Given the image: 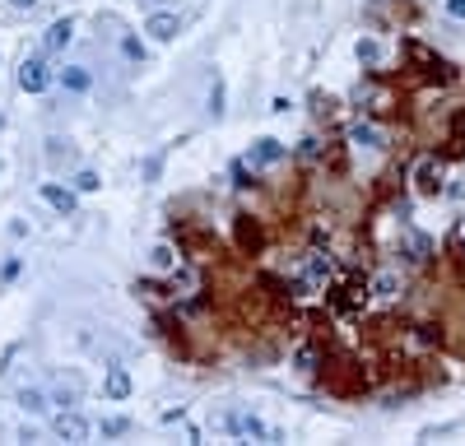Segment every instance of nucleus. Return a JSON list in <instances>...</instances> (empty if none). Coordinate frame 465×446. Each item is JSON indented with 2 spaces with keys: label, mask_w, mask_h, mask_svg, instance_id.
I'll return each instance as SVG.
<instances>
[{
  "label": "nucleus",
  "mask_w": 465,
  "mask_h": 446,
  "mask_svg": "<svg viewBox=\"0 0 465 446\" xmlns=\"http://www.w3.org/2000/svg\"><path fill=\"white\" fill-rule=\"evenodd\" d=\"M219 428L223 433H232V437H256V442H279V433L275 428H266L256 414H247V409H228L219 418Z\"/></svg>",
  "instance_id": "f257e3e1"
},
{
  "label": "nucleus",
  "mask_w": 465,
  "mask_h": 446,
  "mask_svg": "<svg viewBox=\"0 0 465 446\" xmlns=\"http://www.w3.org/2000/svg\"><path fill=\"white\" fill-rule=\"evenodd\" d=\"M52 437H61V442H89V437H93V423L84 418V414H75V409H56Z\"/></svg>",
  "instance_id": "f03ea898"
},
{
  "label": "nucleus",
  "mask_w": 465,
  "mask_h": 446,
  "mask_svg": "<svg viewBox=\"0 0 465 446\" xmlns=\"http://www.w3.org/2000/svg\"><path fill=\"white\" fill-rule=\"evenodd\" d=\"M47 395H52L56 409H75L79 395H84V377H79V372H61V377L52 381V390H47Z\"/></svg>",
  "instance_id": "7ed1b4c3"
},
{
  "label": "nucleus",
  "mask_w": 465,
  "mask_h": 446,
  "mask_svg": "<svg viewBox=\"0 0 465 446\" xmlns=\"http://www.w3.org/2000/svg\"><path fill=\"white\" fill-rule=\"evenodd\" d=\"M414 191H419V195H437V191H442V158L437 154L419 158V167H414Z\"/></svg>",
  "instance_id": "20e7f679"
},
{
  "label": "nucleus",
  "mask_w": 465,
  "mask_h": 446,
  "mask_svg": "<svg viewBox=\"0 0 465 446\" xmlns=\"http://www.w3.org/2000/svg\"><path fill=\"white\" fill-rule=\"evenodd\" d=\"M144 33L154 37V42H172V37L182 33V19L172 10H149V19H144Z\"/></svg>",
  "instance_id": "39448f33"
},
{
  "label": "nucleus",
  "mask_w": 465,
  "mask_h": 446,
  "mask_svg": "<svg viewBox=\"0 0 465 446\" xmlns=\"http://www.w3.org/2000/svg\"><path fill=\"white\" fill-rule=\"evenodd\" d=\"M47 84H52V70H47L42 56H33V61L19 66V89L23 93H47Z\"/></svg>",
  "instance_id": "423d86ee"
},
{
  "label": "nucleus",
  "mask_w": 465,
  "mask_h": 446,
  "mask_svg": "<svg viewBox=\"0 0 465 446\" xmlns=\"http://www.w3.org/2000/svg\"><path fill=\"white\" fill-rule=\"evenodd\" d=\"M37 195H42L47 205H52L56 214H61V219H66V214H75V191H66V186H56V181H42V186H37Z\"/></svg>",
  "instance_id": "0eeeda50"
},
{
  "label": "nucleus",
  "mask_w": 465,
  "mask_h": 446,
  "mask_svg": "<svg viewBox=\"0 0 465 446\" xmlns=\"http://www.w3.org/2000/svg\"><path fill=\"white\" fill-rule=\"evenodd\" d=\"M14 404H19L23 414H47L52 409V395H47L42 386H28V381H23V386L14 390Z\"/></svg>",
  "instance_id": "6e6552de"
},
{
  "label": "nucleus",
  "mask_w": 465,
  "mask_h": 446,
  "mask_svg": "<svg viewBox=\"0 0 465 446\" xmlns=\"http://www.w3.org/2000/svg\"><path fill=\"white\" fill-rule=\"evenodd\" d=\"M279 158H284V145H279L275 135H266V140H256V145H252L247 163H252V167H270V163H279Z\"/></svg>",
  "instance_id": "1a4fd4ad"
},
{
  "label": "nucleus",
  "mask_w": 465,
  "mask_h": 446,
  "mask_svg": "<svg viewBox=\"0 0 465 446\" xmlns=\"http://www.w3.org/2000/svg\"><path fill=\"white\" fill-rule=\"evenodd\" d=\"M302 279H307L312 289H322L326 279H331V256H326V251H307V260H302Z\"/></svg>",
  "instance_id": "9d476101"
},
{
  "label": "nucleus",
  "mask_w": 465,
  "mask_h": 446,
  "mask_svg": "<svg viewBox=\"0 0 465 446\" xmlns=\"http://www.w3.org/2000/svg\"><path fill=\"white\" fill-rule=\"evenodd\" d=\"M70 42H75V23H70V19H56L52 28L42 33V52H66Z\"/></svg>",
  "instance_id": "9b49d317"
},
{
  "label": "nucleus",
  "mask_w": 465,
  "mask_h": 446,
  "mask_svg": "<svg viewBox=\"0 0 465 446\" xmlns=\"http://www.w3.org/2000/svg\"><path fill=\"white\" fill-rule=\"evenodd\" d=\"M102 390H107V400H126V395H131V372H126L122 363H112V368H107V381H102Z\"/></svg>",
  "instance_id": "f8f14e48"
},
{
  "label": "nucleus",
  "mask_w": 465,
  "mask_h": 446,
  "mask_svg": "<svg viewBox=\"0 0 465 446\" xmlns=\"http://www.w3.org/2000/svg\"><path fill=\"white\" fill-rule=\"evenodd\" d=\"M61 89H66V93H89L93 89L89 66H66V70H61Z\"/></svg>",
  "instance_id": "ddd939ff"
},
{
  "label": "nucleus",
  "mask_w": 465,
  "mask_h": 446,
  "mask_svg": "<svg viewBox=\"0 0 465 446\" xmlns=\"http://www.w3.org/2000/svg\"><path fill=\"white\" fill-rule=\"evenodd\" d=\"M372 298H382V302H391V298H400V275H377L372 279Z\"/></svg>",
  "instance_id": "4468645a"
},
{
  "label": "nucleus",
  "mask_w": 465,
  "mask_h": 446,
  "mask_svg": "<svg viewBox=\"0 0 465 446\" xmlns=\"http://www.w3.org/2000/svg\"><path fill=\"white\" fill-rule=\"evenodd\" d=\"M93 433H102V437H126V433H131V418L107 414V418H98V423H93Z\"/></svg>",
  "instance_id": "2eb2a0df"
},
{
  "label": "nucleus",
  "mask_w": 465,
  "mask_h": 446,
  "mask_svg": "<svg viewBox=\"0 0 465 446\" xmlns=\"http://www.w3.org/2000/svg\"><path fill=\"white\" fill-rule=\"evenodd\" d=\"M354 52H358V61H363L367 70H377V66H382V42H377V37H358V47H354Z\"/></svg>",
  "instance_id": "dca6fc26"
},
{
  "label": "nucleus",
  "mask_w": 465,
  "mask_h": 446,
  "mask_svg": "<svg viewBox=\"0 0 465 446\" xmlns=\"http://www.w3.org/2000/svg\"><path fill=\"white\" fill-rule=\"evenodd\" d=\"M349 140H354V145H363V149H382V131H377V126H363V121L349 131Z\"/></svg>",
  "instance_id": "f3484780"
},
{
  "label": "nucleus",
  "mask_w": 465,
  "mask_h": 446,
  "mask_svg": "<svg viewBox=\"0 0 465 446\" xmlns=\"http://www.w3.org/2000/svg\"><path fill=\"white\" fill-rule=\"evenodd\" d=\"M149 256H154V270H167V275L177 270V251H172V246H167V242H158L154 251H149Z\"/></svg>",
  "instance_id": "a211bd4d"
},
{
  "label": "nucleus",
  "mask_w": 465,
  "mask_h": 446,
  "mask_svg": "<svg viewBox=\"0 0 465 446\" xmlns=\"http://www.w3.org/2000/svg\"><path fill=\"white\" fill-rule=\"evenodd\" d=\"M447 154H465V107L452 116V149Z\"/></svg>",
  "instance_id": "6ab92c4d"
},
{
  "label": "nucleus",
  "mask_w": 465,
  "mask_h": 446,
  "mask_svg": "<svg viewBox=\"0 0 465 446\" xmlns=\"http://www.w3.org/2000/svg\"><path fill=\"white\" fill-rule=\"evenodd\" d=\"M122 56H126V61H144V42L135 33H126L122 37Z\"/></svg>",
  "instance_id": "aec40b11"
},
{
  "label": "nucleus",
  "mask_w": 465,
  "mask_h": 446,
  "mask_svg": "<svg viewBox=\"0 0 465 446\" xmlns=\"http://www.w3.org/2000/svg\"><path fill=\"white\" fill-rule=\"evenodd\" d=\"M102 186V177L93 172V167H84V172H75V191H98Z\"/></svg>",
  "instance_id": "412c9836"
},
{
  "label": "nucleus",
  "mask_w": 465,
  "mask_h": 446,
  "mask_svg": "<svg viewBox=\"0 0 465 446\" xmlns=\"http://www.w3.org/2000/svg\"><path fill=\"white\" fill-rule=\"evenodd\" d=\"M237 237H242V246H261V233H256V223H252V219L237 223Z\"/></svg>",
  "instance_id": "4be33fe9"
},
{
  "label": "nucleus",
  "mask_w": 465,
  "mask_h": 446,
  "mask_svg": "<svg viewBox=\"0 0 465 446\" xmlns=\"http://www.w3.org/2000/svg\"><path fill=\"white\" fill-rule=\"evenodd\" d=\"M210 112H214V116L223 112V79L219 75H214V84H210Z\"/></svg>",
  "instance_id": "5701e85b"
},
{
  "label": "nucleus",
  "mask_w": 465,
  "mask_h": 446,
  "mask_svg": "<svg viewBox=\"0 0 465 446\" xmlns=\"http://www.w3.org/2000/svg\"><path fill=\"white\" fill-rule=\"evenodd\" d=\"M47 145H52V149H47V158H52V163L70 158V145H66V140H47Z\"/></svg>",
  "instance_id": "b1692460"
},
{
  "label": "nucleus",
  "mask_w": 465,
  "mask_h": 446,
  "mask_svg": "<svg viewBox=\"0 0 465 446\" xmlns=\"http://www.w3.org/2000/svg\"><path fill=\"white\" fill-rule=\"evenodd\" d=\"M158 172H163V154H154V158H149V163H144V181H154Z\"/></svg>",
  "instance_id": "393cba45"
},
{
  "label": "nucleus",
  "mask_w": 465,
  "mask_h": 446,
  "mask_svg": "<svg viewBox=\"0 0 465 446\" xmlns=\"http://www.w3.org/2000/svg\"><path fill=\"white\" fill-rule=\"evenodd\" d=\"M447 14H452V19H461V23H465V0H447Z\"/></svg>",
  "instance_id": "a878e982"
},
{
  "label": "nucleus",
  "mask_w": 465,
  "mask_h": 446,
  "mask_svg": "<svg viewBox=\"0 0 465 446\" xmlns=\"http://www.w3.org/2000/svg\"><path fill=\"white\" fill-rule=\"evenodd\" d=\"M42 0H10V10H37Z\"/></svg>",
  "instance_id": "bb28decb"
},
{
  "label": "nucleus",
  "mask_w": 465,
  "mask_h": 446,
  "mask_svg": "<svg viewBox=\"0 0 465 446\" xmlns=\"http://www.w3.org/2000/svg\"><path fill=\"white\" fill-rule=\"evenodd\" d=\"M144 5H149V10H163V5H167V0H144Z\"/></svg>",
  "instance_id": "cd10ccee"
}]
</instances>
